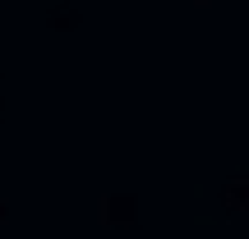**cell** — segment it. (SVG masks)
<instances>
[{
	"mask_svg": "<svg viewBox=\"0 0 249 239\" xmlns=\"http://www.w3.org/2000/svg\"><path fill=\"white\" fill-rule=\"evenodd\" d=\"M92 221H97V230H129V225H139V198L134 193H102Z\"/></svg>",
	"mask_w": 249,
	"mask_h": 239,
	"instance_id": "obj_1",
	"label": "cell"
},
{
	"mask_svg": "<svg viewBox=\"0 0 249 239\" xmlns=\"http://www.w3.org/2000/svg\"><path fill=\"white\" fill-rule=\"evenodd\" d=\"M222 198H226V221L249 225V179H231Z\"/></svg>",
	"mask_w": 249,
	"mask_h": 239,
	"instance_id": "obj_2",
	"label": "cell"
},
{
	"mask_svg": "<svg viewBox=\"0 0 249 239\" xmlns=\"http://www.w3.org/2000/svg\"><path fill=\"white\" fill-rule=\"evenodd\" d=\"M46 23H51L55 32H79L83 28V9L79 5H51L46 9Z\"/></svg>",
	"mask_w": 249,
	"mask_h": 239,
	"instance_id": "obj_3",
	"label": "cell"
},
{
	"mask_svg": "<svg viewBox=\"0 0 249 239\" xmlns=\"http://www.w3.org/2000/svg\"><path fill=\"white\" fill-rule=\"evenodd\" d=\"M5 221H9V203L0 198V225H5Z\"/></svg>",
	"mask_w": 249,
	"mask_h": 239,
	"instance_id": "obj_4",
	"label": "cell"
},
{
	"mask_svg": "<svg viewBox=\"0 0 249 239\" xmlns=\"http://www.w3.org/2000/svg\"><path fill=\"white\" fill-rule=\"evenodd\" d=\"M217 5V0H194V9H213Z\"/></svg>",
	"mask_w": 249,
	"mask_h": 239,
	"instance_id": "obj_5",
	"label": "cell"
},
{
	"mask_svg": "<svg viewBox=\"0 0 249 239\" xmlns=\"http://www.w3.org/2000/svg\"><path fill=\"white\" fill-rule=\"evenodd\" d=\"M5 115H9V111H5V92H0V120H5Z\"/></svg>",
	"mask_w": 249,
	"mask_h": 239,
	"instance_id": "obj_6",
	"label": "cell"
}]
</instances>
